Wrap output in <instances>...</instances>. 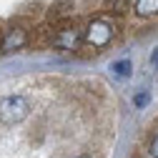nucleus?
Returning <instances> with one entry per match:
<instances>
[{
  "mask_svg": "<svg viewBox=\"0 0 158 158\" xmlns=\"http://www.w3.org/2000/svg\"><path fill=\"white\" fill-rule=\"evenodd\" d=\"M128 8V0H106V10L110 13H126Z\"/></svg>",
  "mask_w": 158,
  "mask_h": 158,
  "instance_id": "7",
  "label": "nucleus"
},
{
  "mask_svg": "<svg viewBox=\"0 0 158 158\" xmlns=\"http://www.w3.org/2000/svg\"><path fill=\"white\" fill-rule=\"evenodd\" d=\"M151 60H153V63H156V65H158V50H156V53H153V58H151Z\"/></svg>",
  "mask_w": 158,
  "mask_h": 158,
  "instance_id": "11",
  "label": "nucleus"
},
{
  "mask_svg": "<svg viewBox=\"0 0 158 158\" xmlns=\"http://www.w3.org/2000/svg\"><path fill=\"white\" fill-rule=\"evenodd\" d=\"M28 113H30V103L23 95H8L0 101V123H5V126H15V123L25 121Z\"/></svg>",
  "mask_w": 158,
  "mask_h": 158,
  "instance_id": "1",
  "label": "nucleus"
},
{
  "mask_svg": "<svg viewBox=\"0 0 158 158\" xmlns=\"http://www.w3.org/2000/svg\"><path fill=\"white\" fill-rule=\"evenodd\" d=\"M83 40V33L78 28H63L53 35V45L55 48H63V50H75V45Z\"/></svg>",
  "mask_w": 158,
  "mask_h": 158,
  "instance_id": "3",
  "label": "nucleus"
},
{
  "mask_svg": "<svg viewBox=\"0 0 158 158\" xmlns=\"http://www.w3.org/2000/svg\"><path fill=\"white\" fill-rule=\"evenodd\" d=\"M151 156H153V158H158V133L151 138Z\"/></svg>",
  "mask_w": 158,
  "mask_h": 158,
  "instance_id": "10",
  "label": "nucleus"
},
{
  "mask_svg": "<svg viewBox=\"0 0 158 158\" xmlns=\"http://www.w3.org/2000/svg\"><path fill=\"white\" fill-rule=\"evenodd\" d=\"M133 103H135L138 108H143V106L148 103V93H146V90H143V93H138V95L133 98Z\"/></svg>",
  "mask_w": 158,
  "mask_h": 158,
  "instance_id": "9",
  "label": "nucleus"
},
{
  "mask_svg": "<svg viewBox=\"0 0 158 158\" xmlns=\"http://www.w3.org/2000/svg\"><path fill=\"white\" fill-rule=\"evenodd\" d=\"M70 10H73V0H55V5H53V10H50V18H68L70 15Z\"/></svg>",
  "mask_w": 158,
  "mask_h": 158,
  "instance_id": "6",
  "label": "nucleus"
},
{
  "mask_svg": "<svg viewBox=\"0 0 158 158\" xmlns=\"http://www.w3.org/2000/svg\"><path fill=\"white\" fill-rule=\"evenodd\" d=\"M110 70H113L115 75H123V78H126V75L131 73V60H118V63H113Z\"/></svg>",
  "mask_w": 158,
  "mask_h": 158,
  "instance_id": "8",
  "label": "nucleus"
},
{
  "mask_svg": "<svg viewBox=\"0 0 158 158\" xmlns=\"http://www.w3.org/2000/svg\"><path fill=\"white\" fill-rule=\"evenodd\" d=\"M0 45H3V35H0Z\"/></svg>",
  "mask_w": 158,
  "mask_h": 158,
  "instance_id": "13",
  "label": "nucleus"
},
{
  "mask_svg": "<svg viewBox=\"0 0 158 158\" xmlns=\"http://www.w3.org/2000/svg\"><path fill=\"white\" fill-rule=\"evenodd\" d=\"M83 40L93 48H106L113 40V25L106 20H93L83 33Z\"/></svg>",
  "mask_w": 158,
  "mask_h": 158,
  "instance_id": "2",
  "label": "nucleus"
},
{
  "mask_svg": "<svg viewBox=\"0 0 158 158\" xmlns=\"http://www.w3.org/2000/svg\"><path fill=\"white\" fill-rule=\"evenodd\" d=\"M133 8L141 18H151V15H158V0H135Z\"/></svg>",
  "mask_w": 158,
  "mask_h": 158,
  "instance_id": "5",
  "label": "nucleus"
},
{
  "mask_svg": "<svg viewBox=\"0 0 158 158\" xmlns=\"http://www.w3.org/2000/svg\"><path fill=\"white\" fill-rule=\"evenodd\" d=\"M75 158H90V156H75Z\"/></svg>",
  "mask_w": 158,
  "mask_h": 158,
  "instance_id": "12",
  "label": "nucleus"
},
{
  "mask_svg": "<svg viewBox=\"0 0 158 158\" xmlns=\"http://www.w3.org/2000/svg\"><path fill=\"white\" fill-rule=\"evenodd\" d=\"M25 45H28V33L23 28H10L3 35V45H0V50H3V53H13V50H20Z\"/></svg>",
  "mask_w": 158,
  "mask_h": 158,
  "instance_id": "4",
  "label": "nucleus"
}]
</instances>
